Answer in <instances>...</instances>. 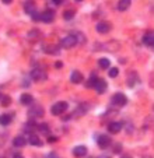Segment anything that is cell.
<instances>
[{
  "label": "cell",
  "mask_w": 154,
  "mask_h": 158,
  "mask_svg": "<svg viewBox=\"0 0 154 158\" xmlns=\"http://www.w3.org/2000/svg\"><path fill=\"white\" fill-rule=\"evenodd\" d=\"M31 77L35 81H44L48 78V74L42 69H34L32 72H31Z\"/></svg>",
  "instance_id": "52a82bcc"
},
{
  "label": "cell",
  "mask_w": 154,
  "mask_h": 158,
  "mask_svg": "<svg viewBox=\"0 0 154 158\" xmlns=\"http://www.w3.org/2000/svg\"><path fill=\"white\" fill-rule=\"evenodd\" d=\"M55 20V11L53 10H50V9H48V10H45V11H42L41 13V21H44V23H52V21Z\"/></svg>",
  "instance_id": "ba28073f"
},
{
  "label": "cell",
  "mask_w": 154,
  "mask_h": 158,
  "mask_svg": "<svg viewBox=\"0 0 154 158\" xmlns=\"http://www.w3.org/2000/svg\"><path fill=\"white\" fill-rule=\"evenodd\" d=\"M44 115H45V110L41 105H35V106H31L28 109V118L31 120L38 119V118H44Z\"/></svg>",
  "instance_id": "7a4b0ae2"
},
{
  "label": "cell",
  "mask_w": 154,
  "mask_h": 158,
  "mask_svg": "<svg viewBox=\"0 0 154 158\" xmlns=\"http://www.w3.org/2000/svg\"><path fill=\"white\" fill-rule=\"evenodd\" d=\"M98 64H100V67L101 69H109V64H111V62L108 59H105V57H102V59H100L98 60Z\"/></svg>",
  "instance_id": "484cf974"
},
{
  "label": "cell",
  "mask_w": 154,
  "mask_h": 158,
  "mask_svg": "<svg viewBox=\"0 0 154 158\" xmlns=\"http://www.w3.org/2000/svg\"><path fill=\"white\" fill-rule=\"evenodd\" d=\"M27 143H28V139H25L24 136H17L13 140V146L14 147H24Z\"/></svg>",
  "instance_id": "9a60e30c"
},
{
  "label": "cell",
  "mask_w": 154,
  "mask_h": 158,
  "mask_svg": "<svg viewBox=\"0 0 154 158\" xmlns=\"http://www.w3.org/2000/svg\"><path fill=\"white\" fill-rule=\"evenodd\" d=\"M55 66H56L58 69H60V67L63 66V63H62V62H56V64H55Z\"/></svg>",
  "instance_id": "1f68e13d"
},
{
  "label": "cell",
  "mask_w": 154,
  "mask_h": 158,
  "mask_svg": "<svg viewBox=\"0 0 154 158\" xmlns=\"http://www.w3.org/2000/svg\"><path fill=\"white\" fill-rule=\"evenodd\" d=\"M13 158H24V157H23V155H20V154H14V155H13Z\"/></svg>",
  "instance_id": "836d02e7"
},
{
  "label": "cell",
  "mask_w": 154,
  "mask_h": 158,
  "mask_svg": "<svg viewBox=\"0 0 154 158\" xmlns=\"http://www.w3.org/2000/svg\"><path fill=\"white\" fill-rule=\"evenodd\" d=\"M74 15H76V11H74V10H65V11H63V18L67 21L73 20Z\"/></svg>",
  "instance_id": "603a6c76"
},
{
  "label": "cell",
  "mask_w": 154,
  "mask_h": 158,
  "mask_svg": "<svg viewBox=\"0 0 154 158\" xmlns=\"http://www.w3.org/2000/svg\"><path fill=\"white\" fill-rule=\"evenodd\" d=\"M11 123V116L10 115H2L0 116V125H3V126H7Z\"/></svg>",
  "instance_id": "cb8c5ba5"
},
{
  "label": "cell",
  "mask_w": 154,
  "mask_h": 158,
  "mask_svg": "<svg viewBox=\"0 0 154 158\" xmlns=\"http://www.w3.org/2000/svg\"><path fill=\"white\" fill-rule=\"evenodd\" d=\"M20 102L23 105H31L34 102V98H32V95H31V94H23V95H21V98H20Z\"/></svg>",
  "instance_id": "d6986e66"
},
{
  "label": "cell",
  "mask_w": 154,
  "mask_h": 158,
  "mask_svg": "<svg viewBox=\"0 0 154 158\" xmlns=\"http://www.w3.org/2000/svg\"><path fill=\"white\" fill-rule=\"evenodd\" d=\"M87 109H88V106H86V104H83V105L80 104V105H79V108L74 110L73 116H80V115H84L87 112Z\"/></svg>",
  "instance_id": "44dd1931"
},
{
  "label": "cell",
  "mask_w": 154,
  "mask_h": 158,
  "mask_svg": "<svg viewBox=\"0 0 154 158\" xmlns=\"http://www.w3.org/2000/svg\"><path fill=\"white\" fill-rule=\"evenodd\" d=\"M0 102L3 104V106H9V105L11 104V98H10L9 95H2V94H0Z\"/></svg>",
  "instance_id": "83f0119b"
},
{
  "label": "cell",
  "mask_w": 154,
  "mask_h": 158,
  "mask_svg": "<svg viewBox=\"0 0 154 158\" xmlns=\"http://www.w3.org/2000/svg\"><path fill=\"white\" fill-rule=\"evenodd\" d=\"M71 35L77 39V42H80V44H86V35H84V34H81V32L77 31V32H73Z\"/></svg>",
  "instance_id": "d4e9b609"
},
{
  "label": "cell",
  "mask_w": 154,
  "mask_h": 158,
  "mask_svg": "<svg viewBox=\"0 0 154 158\" xmlns=\"http://www.w3.org/2000/svg\"><path fill=\"white\" fill-rule=\"evenodd\" d=\"M129 6H130V2H129V0H121L118 3V10L119 11H125V10L129 9Z\"/></svg>",
  "instance_id": "7402d4cb"
},
{
  "label": "cell",
  "mask_w": 154,
  "mask_h": 158,
  "mask_svg": "<svg viewBox=\"0 0 154 158\" xmlns=\"http://www.w3.org/2000/svg\"><path fill=\"white\" fill-rule=\"evenodd\" d=\"M112 150H113V154H119V152L122 151V146H121V144H115Z\"/></svg>",
  "instance_id": "f546056e"
},
{
  "label": "cell",
  "mask_w": 154,
  "mask_h": 158,
  "mask_svg": "<svg viewBox=\"0 0 154 158\" xmlns=\"http://www.w3.org/2000/svg\"><path fill=\"white\" fill-rule=\"evenodd\" d=\"M95 28H97L98 34H108L111 31V28H112V24L109 21H100Z\"/></svg>",
  "instance_id": "8992f818"
},
{
  "label": "cell",
  "mask_w": 154,
  "mask_h": 158,
  "mask_svg": "<svg viewBox=\"0 0 154 158\" xmlns=\"http://www.w3.org/2000/svg\"><path fill=\"white\" fill-rule=\"evenodd\" d=\"M76 44H77V39L74 38L71 34L60 39V45H62L63 48H66V49H70V48H73V46H76Z\"/></svg>",
  "instance_id": "277c9868"
},
{
  "label": "cell",
  "mask_w": 154,
  "mask_h": 158,
  "mask_svg": "<svg viewBox=\"0 0 154 158\" xmlns=\"http://www.w3.org/2000/svg\"><path fill=\"white\" fill-rule=\"evenodd\" d=\"M28 143L32 144V146H36V147H42V146H44V141H42L41 139H39L36 134H34V133L30 134V137H28Z\"/></svg>",
  "instance_id": "4fadbf2b"
},
{
  "label": "cell",
  "mask_w": 154,
  "mask_h": 158,
  "mask_svg": "<svg viewBox=\"0 0 154 158\" xmlns=\"http://www.w3.org/2000/svg\"><path fill=\"white\" fill-rule=\"evenodd\" d=\"M70 81H71L73 84L81 83V81H83V73L77 72V70H74V72L71 73V76H70Z\"/></svg>",
  "instance_id": "2e32d148"
},
{
  "label": "cell",
  "mask_w": 154,
  "mask_h": 158,
  "mask_svg": "<svg viewBox=\"0 0 154 158\" xmlns=\"http://www.w3.org/2000/svg\"><path fill=\"white\" fill-rule=\"evenodd\" d=\"M118 73H119V70L116 69V67H112V69H109V73H108V74H109V77L115 78L116 76H118Z\"/></svg>",
  "instance_id": "f1b7e54d"
},
{
  "label": "cell",
  "mask_w": 154,
  "mask_h": 158,
  "mask_svg": "<svg viewBox=\"0 0 154 158\" xmlns=\"http://www.w3.org/2000/svg\"><path fill=\"white\" fill-rule=\"evenodd\" d=\"M143 44L147 45V46H154V31H150V32L144 34V36H143Z\"/></svg>",
  "instance_id": "8fae6325"
},
{
  "label": "cell",
  "mask_w": 154,
  "mask_h": 158,
  "mask_svg": "<svg viewBox=\"0 0 154 158\" xmlns=\"http://www.w3.org/2000/svg\"><path fill=\"white\" fill-rule=\"evenodd\" d=\"M121 129H122V123L121 122H111L109 125H108V130H109V133H112V134L119 133Z\"/></svg>",
  "instance_id": "5bb4252c"
},
{
  "label": "cell",
  "mask_w": 154,
  "mask_h": 158,
  "mask_svg": "<svg viewBox=\"0 0 154 158\" xmlns=\"http://www.w3.org/2000/svg\"><path fill=\"white\" fill-rule=\"evenodd\" d=\"M95 91H97L98 94H104L105 91H107V88H108V84H107V81L105 80H102V78H98V81H97V84H95Z\"/></svg>",
  "instance_id": "9c48e42d"
},
{
  "label": "cell",
  "mask_w": 154,
  "mask_h": 158,
  "mask_svg": "<svg viewBox=\"0 0 154 158\" xmlns=\"http://www.w3.org/2000/svg\"><path fill=\"white\" fill-rule=\"evenodd\" d=\"M111 102H112V105H115V106H123V105H126L127 102V98L125 94L122 93H116L112 95V98H111Z\"/></svg>",
  "instance_id": "3957f363"
},
{
  "label": "cell",
  "mask_w": 154,
  "mask_h": 158,
  "mask_svg": "<svg viewBox=\"0 0 154 158\" xmlns=\"http://www.w3.org/2000/svg\"><path fill=\"white\" fill-rule=\"evenodd\" d=\"M38 130L41 131V133L46 134V136L50 133V129H49V126H48V123H42V125H38Z\"/></svg>",
  "instance_id": "4316f807"
},
{
  "label": "cell",
  "mask_w": 154,
  "mask_h": 158,
  "mask_svg": "<svg viewBox=\"0 0 154 158\" xmlns=\"http://www.w3.org/2000/svg\"><path fill=\"white\" fill-rule=\"evenodd\" d=\"M98 158H109L108 155H101V157H98Z\"/></svg>",
  "instance_id": "e575fe53"
},
{
  "label": "cell",
  "mask_w": 154,
  "mask_h": 158,
  "mask_svg": "<svg viewBox=\"0 0 154 158\" xmlns=\"http://www.w3.org/2000/svg\"><path fill=\"white\" fill-rule=\"evenodd\" d=\"M111 137L109 136H107V134H101V136H98V140H97V144H98V147L100 148H102V150H105V148H108V147L111 146Z\"/></svg>",
  "instance_id": "5b68a950"
},
{
  "label": "cell",
  "mask_w": 154,
  "mask_h": 158,
  "mask_svg": "<svg viewBox=\"0 0 154 158\" xmlns=\"http://www.w3.org/2000/svg\"><path fill=\"white\" fill-rule=\"evenodd\" d=\"M97 81H98L97 73H95V72H92V73H91V76H90V78H88V80H87L86 87H87V88H94V87H95V84H97Z\"/></svg>",
  "instance_id": "e0dca14e"
},
{
  "label": "cell",
  "mask_w": 154,
  "mask_h": 158,
  "mask_svg": "<svg viewBox=\"0 0 154 158\" xmlns=\"http://www.w3.org/2000/svg\"><path fill=\"white\" fill-rule=\"evenodd\" d=\"M153 109H154V108H153Z\"/></svg>",
  "instance_id": "d590c367"
},
{
  "label": "cell",
  "mask_w": 154,
  "mask_h": 158,
  "mask_svg": "<svg viewBox=\"0 0 154 158\" xmlns=\"http://www.w3.org/2000/svg\"><path fill=\"white\" fill-rule=\"evenodd\" d=\"M24 11L27 13V14H30V15H34L36 13L35 3H32V2H27V3H24Z\"/></svg>",
  "instance_id": "7c38bea8"
},
{
  "label": "cell",
  "mask_w": 154,
  "mask_h": 158,
  "mask_svg": "<svg viewBox=\"0 0 154 158\" xmlns=\"http://www.w3.org/2000/svg\"><path fill=\"white\" fill-rule=\"evenodd\" d=\"M121 158H132V155L130 154H123Z\"/></svg>",
  "instance_id": "d6a6232c"
},
{
  "label": "cell",
  "mask_w": 154,
  "mask_h": 158,
  "mask_svg": "<svg viewBox=\"0 0 154 158\" xmlns=\"http://www.w3.org/2000/svg\"><path fill=\"white\" fill-rule=\"evenodd\" d=\"M67 108H69V104H67V102L59 101V102H56L53 106L50 108V112H52V115H55V116H59V115L65 114L66 110H67Z\"/></svg>",
  "instance_id": "6da1fadb"
},
{
  "label": "cell",
  "mask_w": 154,
  "mask_h": 158,
  "mask_svg": "<svg viewBox=\"0 0 154 158\" xmlns=\"http://www.w3.org/2000/svg\"><path fill=\"white\" fill-rule=\"evenodd\" d=\"M137 81H139V77H137L136 72H130L127 74V85L129 87H133Z\"/></svg>",
  "instance_id": "ac0fdd59"
},
{
  "label": "cell",
  "mask_w": 154,
  "mask_h": 158,
  "mask_svg": "<svg viewBox=\"0 0 154 158\" xmlns=\"http://www.w3.org/2000/svg\"><path fill=\"white\" fill-rule=\"evenodd\" d=\"M56 140H58L56 137H49V139H48V141H49V143H55Z\"/></svg>",
  "instance_id": "4dcf8cb0"
},
{
  "label": "cell",
  "mask_w": 154,
  "mask_h": 158,
  "mask_svg": "<svg viewBox=\"0 0 154 158\" xmlns=\"http://www.w3.org/2000/svg\"><path fill=\"white\" fill-rule=\"evenodd\" d=\"M73 155L76 158H83L87 155V147L86 146H77L73 148Z\"/></svg>",
  "instance_id": "30bf717a"
},
{
  "label": "cell",
  "mask_w": 154,
  "mask_h": 158,
  "mask_svg": "<svg viewBox=\"0 0 154 158\" xmlns=\"http://www.w3.org/2000/svg\"><path fill=\"white\" fill-rule=\"evenodd\" d=\"M44 49H45V52H46V53H50V55H58L60 52L58 45H46Z\"/></svg>",
  "instance_id": "ffe728a7"
}]
</instances>
